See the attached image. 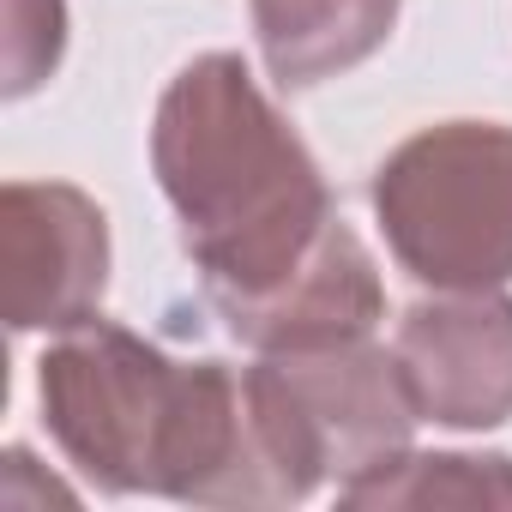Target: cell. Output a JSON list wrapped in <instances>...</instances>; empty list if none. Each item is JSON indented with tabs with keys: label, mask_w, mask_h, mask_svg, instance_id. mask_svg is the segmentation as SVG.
I'll return each mask as SVG.
<instances>
[{
	"label": "cell",
	"mask_w": 512,
	"mask_h": 512,
	"mask_svg": "<svg viewBox=\"0 0 512 512\" xmlns=\"http://www.w3.org/2000/svg\"><path fill=\"white\" fill-rule=\"evenodd\" d=\"M67 49V0H7V97H31Z\"/></svg>",
	"instance_id": "10"
},
{
	"label": "cell",
	"mask_w": 512,
	"mask_h": 512,
	"mask_svg": "<svg viewBox=\"0 0 512 512\" xmlns=\"http://www.w3.org/2000/svg\"><path fill=\"white\" fill-rule=\"evenodd\" d=\"M392 356L422 422L482 434L512 416V296L440 290L398 320Z\"/></svg>",
	"instance_id": "6"
},
{
	"label": "cell",
	"mask_w": 512,
	"mask_h": 512,
	"mask_svg": "<svg viewBox=\"0 0 512 512\" xmlns=\"http://www.w3.org/2000/svg\"><path fill=\"white\" fill-rule=\"evenodd\" d=\"M37 398L67 464L103 494L187 506H296L308 494L253 368L175 362L127 326L85 320L43 350Z\"/></svg>",
	"instance_id": "1"
},
{
	"label": "cell",
	"mask_w": 512,
	"mask_h": 512,
	"mask_svg": "<svg viewBox=\"0 0 512 512\" xmlns=\"http://www.w3.org/2000/svg\"><path fill=\"white\" fill-rule=\"evenodd\" d=\"M404 0H247L253 43L278 91H314L386 49Z\"/></svg>",
	"instance_id": "8"
},
{
	"label": "cell",
	"mask_w": 512,
	"mask_h": 512,
	"mask_svg": "<svg viewBox=\"0 0 512 512\" xmlns=\"http://www.w3.org/2000/svg\"><path fill=\"white\" fill-rule=\"evenodd\" d=\"M338 500L368 506V512H398V506L512 512V458H500V452H398L386 470L344 482Z\"/></svg>",
	"instance_id": "9"
},
{
	"label": "cell",
	"mask_w": 512,
	"mask_h": 512,
	"mask_svg": "<svg viewBox=\"0 0 512 512\" xmlns=\"http://www.w3.org/2000/svg\"><path fill=\"white\" fill-rule=\"evenodd\" d=\"M386 314V290H380V266L362 247V235L338 217L326 229V241L314 247V260L260 308L235 314L223 332L235 344H247L253 356H278V350H326V344H350V338H374Z\"/></svg>",
	"instance_id": "7"
},
{
	"label": "cell",
	"mask_w": 512,
	"mask_h": 512,
	"mask_svg": "<svg viewBox=\"0 0 512 512\" xmlns=\"http://www.w3.org/2000/svg\"><path fill=\"white\" fill-rule=\"evenodd\" d=\"M7 253V326L73 332L97 320L109 290V217L73 181H7L0 193Z\"/></svg>",
	"instance_id": "5"
},
{
	"label": "cell",
	"mask_w": 512,
	"mask_h": 512,
	"mask_svg": "<svg viewBox=\"0 0 512 512\" xmlns=\"http://www.w3.org/2000/svg\"><path fill=\"white\" fill-rule=\"evenodd\" d=\"M374 217L392 260L428 290L512 284V127L440 121L374 169Z\"/></svg>",
	"instance_id": "3"
},
{
	"label": "cell",
	"mask_w": 512,
	"mask_h": 512,
	"mask_svg": "<svg viewBox=\"0 0 512 512\" xmlns=\"http://www.w3.org/2000/svg\"><path fill=\"white\" fill-rule=\"evenodd\" d=\"M151 169L181 223L199 296L223 326L278 296L338 223L314 151L229 49L187 61L163 85Z\"/></svg>",
	"instance_id": "2"
},
{
	"label": "cell",
	"mask_w": 512,
	"mask_h": 512,
	"mask_svg": "<svg viewBox=\"0 0 512 512\" xmlns=\"http://www.w3.org/2000/svg\"><path fill=\"white\" fill-rule=\"evenodd\" d=\"M260 362L326 482L344 488L368 470H386L398 452H410L422 410L392 350L350 338L326 350H278Z\"/></svg>",
	"instance_id": "4"
}]
</instances>
